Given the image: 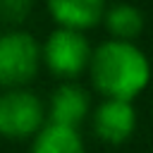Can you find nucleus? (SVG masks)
Segmentation results:
<instances>
[{
    "mask_svg": "<svg viewBox=\"0 0 153 153\" xmlns=\"http://www.w3.org/2000/svg\"><path fill=\"white\" fill-rule=\"evenodd\" d=\"M50 17L62 29L84 31L103 19L105 0H45Z\"/></svg>",
    "mask_w": 153,
    "mask_h": 153,
    "instance_id": "0eeeda50",
    "label": "nucleus"
},
{
    "mask_svg": "<svg viewBox=\"0 0 153 153\" xmlns=\"http://www.w3.org/2000/svg\"><path fill=\"white\" fill-rule=\"evenodd\" d=\"M41 65V45L24 29L0 33V86L24 88Z\"/></svg>",
    "mask_w": 153,
    "mask_h": 153,
    "instance_id": "f03ea898",
    "label": "nucleus"
},
{
    "mask_svg": "<svg viewBox=\"0 0 153 153\" xmlns=\"http://www.w3.org/2000/svg\"><path fill=\"white\" fill-rule=\"evenodd\" d=\"M103 22L108 26V31L112 33V38L117 41H131L143 31V12L131 5V2H115L110 7H105L103 12Z\"/></svg>",
    "mask_w": 153,
    "mask_h": 153,
    "instance_id": "1a4fd4ad",
    "label": "nucleus"
},
{
    "mask_svg": "<svg viewBox=\"0 0 153 153\" xmlns=\"http://www.w3.org/2000/svg\"><path fill=\"white\" fill-rule=\"evenodd\" d=\"M45 122L41 98L29 88H5L0 93V136H33Z\"/></svg>",
    "mask_w": 153,
    "mask_h": 153,
    "instance_id": "20e7f679",
    "label": "nucleus"
},
{
    "mask_svg": "<svg viewBox=\"0 0 153 153\" xmlns=\"http://www.w3.org/2000/svg\"><path fill=\"white\" fill-rule=\"evenodd\" d=\"M91 53L93 48L84 36V31L62 29V26L50 31L45 43L41 45V60L62 81H72L74 76H79L88 67Z\"/></svg>",
    "mask_w": 153,
    "mask_h": 153,
    "instance_id": "7ed1b4c3",
    "label": "nucleus"
},
{
    "mask_svg": "<svg viewBox=\"0 0 153 153\" xmlns=\"http://www.w3.org/2000/svg\"><path fill=\"white\" fill-rule=\"evenodd\" d=\"M88 112H91V96H88V91L81 84H76V81H62L50 93L45 117H48L50 124L76 129V124H81Z\"/></svg>",
    "mask_w": 153,
    "mask_h": 153,
    "instance_id": "423d86ee",
    "label": "nucleus"
},
{
    "mask_svg": "<svg viewBox=\"0 0 153 153\" xmlns=\"http://www.w3.org/2000/svg\"><path fill=\"white\" fill-rule=\"evenodd\" d=\"M33 7V0H0V19L5 24H22Z\"/></svg>",
    "mask_w": 153,
    "mask_h": 153,
    "instance_id": "9d476101",
    "label": "nucleus"
},
{
    "mask_svg": "<svg viewBox=\"0 0 153 153\" xmlns=\"http://www.w3.org/2000/svg\"><path fill=\"white\" fill-rule=\"evenodd\" d=\"M136 129V108L131 100L105 98L93 110V131L105 143H122Z\"/></svg>",
    "mask_w": 153,
    "mask_h": 153,
    "instance_id": "39448f33",
    "label": "nucleus"
},
{
    "mask_svg": "<svg viewBox=\"0 0 153 153\" xmlns=\"http://www.w3.org/2000/svg\"><path fill=\"white\" fill-rule=\"evenodd\" d=\"M31 153H86V146L76 129L48 122L33 134Z\"/></svg>",
    "mask_w": 153,
    "mask_h": 153,
    "instance_id": "6e6552de",
    "label": "nucleus"
},
{
    "mask_svg": "<svg viewBox=\"0 0 153 153\" xmlns=\"http://www.w3.org/2000/svg\"><path fill=\"white\" fill-rule=\"evenodd\" d=\"M91 79L105 98L131 100L151 81V62L131 41L108 38L91 53Z\"/></svg>",
    "mask_w": 153,
    "mask_h": 153,
    "instance_id": "f257e3e1",
    "label": "nucleus"
}]
</instances>
